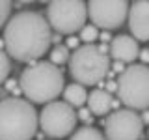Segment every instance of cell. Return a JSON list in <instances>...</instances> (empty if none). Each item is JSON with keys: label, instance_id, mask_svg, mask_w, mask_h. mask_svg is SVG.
Returning <instances> with one entry per match:
<instances>
[{"label": "cell", "instance_id": "obj_13", "mask_svg": "<svg viewBox=\"0 0 149 140\" xmlns=\"http://www.w3.org/2000/svg\"><path fill=\"white\" fill-rule=\"evenodd\" d=\"M63 101L67 103V105H71L73 108L74 106H77V108H82V106L86 105V101H88L86 88L80 86V84H77V82L65 86L63 88Z\"/></svg>", "mask_w": 149, "mask_h": 140}, {"label": "cell", "instance_id": "obj_28", "mask_svg": "<svg viewBox=\"0 0 149 140\" xmlns=\"http://www.w3.org/2000/svg\"><path fill=\"white\" fill-rule=\"evenodd\" d=\"M147 138H149V133H147Z\"/></svg>", "mask_w": 149, "mask_h": 140}, {"label": "cell", "instance_id": "obj_22", "mask_svg": "<svg viewBox=\"0 0 149 140\" xmlns=\"http://www.w3.org/2000/svg\"><path fill=\"white\" fill-rule=\"evenodd\" d=\"M110 67L114 69L116 73H123V71H125V67H123V64H121V62H114V64H110Z\"/></svg>", "mask_w": 149, "mask_h": 140}, {"label": "cell", "instance_id": "obj_11", "mask_svg": "<svg viewBox=\"0 0 149 140\" xmlns=\"http://www.w3.org/2000/svg\"><path fill=\"white\" fill-rule=\"evenodd\" d=\"M140 54L138 41L132 36H118L110 41V56L116 62L132 64Z\"/></svg>", "mask_w": 149, "mask_h": 140}, {"label": "cell", "instance_id": "obj_14", "mask_svg": "<svg viewBox=\"0 0 149 140\" xmlns=\"http://www.w3.org/2000/svg\"><path fill=\"white\" fill-rule=\"evenodd\" d=\"M69 140H106V138L101 131H97L93 127H82L78 131H73Z\"/></svg>", "mask_w": 149, "mask_h": 140}, {"label": "cell", "instance_id": "obj_16", "mask_svg": "<svg viewBox=\"0 0 149 140\" xmlns=\"http://www.w3.org/2000/svg\"><path fill=\"white\" fill-rule=\"evenodd\" d=\"M97 37H99V30L93 24H86L80 30V37H78V39L84 41L86 45H93V41H97Z\"/></svg>", "mask_w": 149, "mask_h": 140}, {"label": "cell", "instance_id": "obj_23", "mask_svg": "<svg viewBox=\"0 0 149 140\" xmlns=\"http://www.w3.org/2000/svg\"><path fill=\"white\" fill-rule=\"evenodd\" d=\"M15 88H17V82L13 80V78H8V80H6V90H9V92H15Z\"/></svg>", "mask_w": 149, "mask_h": 140}, {"label": "cell", "instance_id": "obj_21", "mask_svg": "<svg viewBox=\"0 0 149 140\" xmlns=\"http://www.w3.org/2000/svg\"><path fill=\"white\" fill-rule=\"evenodd\" d=\"M138 58H142V62H143V65H146V64H149V49H143V50H140Z\"/></svg>", "mask_w": 149, "mask_h": 140}, {"label": "cell", "instance_id": "obj_25", "mask_svg": "<svg viewBox=\"0 0 149 140\" xmlns=\"http://www.w3.org/2000/svg\"><path fill=\"white\" fill-rule=\"evenodd\" d=\"M60 41H62V36H60V34H52V37H50V43L60 45Z\"/></svg>", "mask_w": 149, "mask_h": 140}, {"label": "cell", "instance_id": "obj_18", "mask_svg": "<svg viewBox=\"0 0 149 140\" xmlns=\"http://www.w3.org/2000/svg\"><path fill=\"white\" fill-rule=\"evenodd\" d=\"M9 13H11V4L6 0H0V28L6 26V22L9 21Z\"/></svg>", "mask_w": 149, "mask_h": 140}, {"label": "cell", "instance_id": "obj_5", "mask_svg": "<svg viewBox=\"0 0 149 140\" xmlns=\"http://www.w3.org/2000/svg\"><path fill=\"white\" fill-rule=\"evenodd\" d=\"M119 101L129 110L149 108V67L143 64H130L119 73L118 80Z\"/></svg>", "mask_w": 149, "mask_h": 140}, {"label": "cell", "instance_id": "obj_20", "mask_svg": "<svg viewBox=\"0 0 149 140\" xmlns=\"http://www.w3.org/2000/svg\"><path fill=\"white\" fill-rule=\"evenodd\" d=\"M78 43H80V39H78L77 36H69L65 47H67V49H74V50H77V49H78Z\"/></svg>", "mask_w": 149, "mask_h": 140}, {"label": "cell", "instance_id": "obj_2", "mask_svg": "<svg viewBox=\"0 0 149 140\" xmlns=\"http://www.w3.org/2000/svg\"><path fill=\"white\" fill-rule=\"evenodd\" d=\"M19 86L26 95V101L47 105V103H52L63 92L65 80L63 73L54 64L36 62L21 73Z\"/></svg>", "mask_w": 149, "mask_h": 140}, {"label": "cell", "instance_id": "obj_9", "mask_svg": "<svg viewBox=\"0 0 149 140\" xmlns=\"http://www.w3.org/2000/svg\"><path fill=\"white\" fill-rule=\"evenodd\" d=\"M143 123L140 114L134 110L123 108L116 110L104 120V136L106 140H140Z\"/></svg>", "mask_w": 149, "mask_h": 140}, {"label": "cell", "instance_id": "obj_3", "mask_svg": "<svg viewBox=\"0 0 149 140\" xmlns=\"http://www.w3.org/2000/svg\"><path fill=\"white\" fill-rule=\"evenodd\" d=\"M39 118L30 101L8 97L0 101V140H32Z\"/></svg>", "mask_w": 149, "mask_h": 140}, {"label": "cell", "instance_id": "obj_12", "mask_svg": "<svg viewBox=\"0 0 149 140\" xmlns=\"http://www.w3.org/2000/svg\"><path fill=\"white\" fill-rule=\"evenodd\" d=\"M88 110L95 116H106L112 108L114 97L110 95L106 90H93L88 95Z\"/></svg>", "mask_w": 149, "mask_h": 140}, {"label": "cell", "instance_id": "obj_6", "mask_svg": "<svg viewBox=\"0 0 149 140\" xmlns=\"http://www.w3.org/2000/svg\"><path fill=\"white\" fill-rule=\"evenodd\" d=\"M88 8L80 0H58L47 6V22L56 34L73 36L86 26Z\"/></svg>", "mask_w": 149, "mask_h": 140}, {"label": "cell", "instance_id": "obj_7", "mask_svg": "<svg viewBox=\"0 0 149 140\" xmlns=\"http://www.w3.org/2000/svg\"><path fill=\"white\" fill-rule=\"evenodd\" d=\"M39 118V125L43 129V133L50 138H65L74 131L77 125V112L71 105H67L65 101H52L47 103L41 110V114H37Z\"/></svg>", "mask_w": 149, "mask_h": 140}, {"label": "cell", "instance_id": "obj_19", "mask_svg": "<svg viewBox=\"0 0 149 140\" xmlns=\"http://www.w3.org/2000/svg\"><path fill=\"white\" fill-rule=\"evenodd\" d=\"M77 118H78V120H82V121H86V123H88V121H91V120H93V116H91V112L88 110V108H84V106H82V108L77 112Z\"/></svg>", "mask_w": 149, "mask_h": 140}, {"label": "cell", "instance_id": "obj_17", "mask_svg": "<svg viewBox=\"0 0 149 140\" xmlns=\"http://www.w3.org/2000/svg\"><path fill=\"white\" fill-rule=\"evenodd\" d=\"M11 71V62H9V56L0 50V84L8 80V75Z\"/></svg>", "mask_w": 149, "mask_h": 140}, {"label": "cell", "instance_id": "obj_24", "mask_svg": "<svg viewBox=\"0 0 149 140\" xmlns=\"http://www.w3.org/2000/svg\"><path fill=\"white\" fill-rule=\"evenodd\" d=\"M106 92H108V93H112V92H118V82L110 80L108 84H106Z\"/></svg>", "mask_w": 149, "mask_h": 140}, {"label": "cell", "instance_id": "obj_8", "mask_svg": "<svg viewBox=\"0 0 149 140\" xmlns=\"http://www.w3.org/2000/svg\"><path fill=\"white\" fill-rule=\"evenodd\" d=\"M88 15L95 28H102L104 32L121 26L129 13V2L125 0H93L86 4Z\"/></svg>", "mask_w": 149, "mask_h": 140}, {"label": "cell", "instance_id": "obj_26", "mask_svg": "<svg viewBox=\"0 0 149 140\" xmlns=\"http://www.w3.org/2000/svg\"><path fill=\"white\" fill-rule=\"evenodd\" d=\"M99 37L102 41H112V36L108 34V32H104V30H102V34H99Z\"/></svg>", "mask_w": 149, "mask_h": 140}, {"label": "cell", "instance_id": "obj_27", "mask_svg": "<svg viewBox=\"0 0 149 140\" xmlns=\"http://www.w3.org/2000/svg\"><path fill=\"white\" fill-rule=\"evenodd\" d=\"M140 118H142V123H149V108L143 110V114L140 116Z\"/></svg>", "mask_w": 149, "mask_h": 140}, {"label": "cell", "instance_id": "obj_15", "mask_svg": "<svg viewBox=\"0 0 149 140\" xmlns=\"http://www.w3.org/2000/svg\"><path fill=\"white\" fill-rule=\"evenodd\" d=\"M69 49L65 45H56L52 50H50V64H54L56 67L62 64H67L69 62Z\"/></svg>", "mask_w": 149, "mask_h": 140}, {"label": "cell", "instance_id": "obj_10", "mask_svg": "<svg viewBox=\"0 0 149 140\" xmlns=\"http://www.w3.org/2000/svg\"><path fill=\"white\" fill-rule=\"evenodd\" d=\"M129 30L136 41H149V2L138 0L129 6Z\"/></svg>", "mask_w": 149, "mask_h": 140}, {"label": "cell", "instance_id": "obj_4", "mask_svg": "<svg viewBox=\"0 0 149 140\" xmlns=\"http://www.w3.org/2000/svg\"><path fill=\"white\" fill-rule=\"evenodd\" d=\"M69 73L80 86L99 84L110 73V58L95 45H82L69 56Z\"/></svg>", "mask_w": 149, "mask_h": 140}, {"label": "cell", "instance_id": "obj_1", "mask_svg": "<svg viewBox=\"0 0 149 140\" xmlns=\"http://www.w3.org/2000/svg\"><path fill=\"white\" fill-rule=\"evenodd\" d=\"M50 30L47 19L37 11H19L4 26L6 54L17 62H34L50 47Z\"/></svg>", "mask_w": 149, "mask_h": 140}]
</instances>
